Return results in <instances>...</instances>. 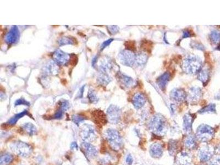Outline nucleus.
<instances>
[{
    "label": "nucleus",
    "instance_id": "nucleus-8",
    "mask_svg": "<svg viewBox=\"0 0 220 165\" xmlns=\"http://www.w3.org/2000/svg\"><path fill=\"white\" fill-rule=\"evenodd\" d=\"M107 115L110 122L116 124L119 122L121 119V110L117 106L111 105L107 110Z\"/></svg>",
    "mask_w": 220,
    "mask_h": 165
},
{
    "label": "nucleus",
    "instance_id": "nucleus-32",
    "mask_svg": "<svg viewBox=\"0 0 220 165\" xmlns=\"http://www.w3.org/2000/svg\"><path fill=\"white\" fill-rule=\"evenodd\" d=\"M210 38L213 44H218L220 42V32L216 30L213 31L210 34Z\"/></svg>",
    "mask_w": 220,
    "mask_h": 165
},
{
    "label": "nucleus",
    "instance_id": "nucleus-18",
    "mask_svg": "<svg viewBox=\"0 0 220 165\" xmlns=\"http://www.w3.org/2000/svg\"><path fill=\"white\" fill-rule=\"evenodd\" d=\"M170 77H171L170 74L168 72H166L162 74L157 78V84L161 90H163L165 89L168 82L170 81Z\"/></svg>",
    "mask_w": 220,
    "mask_h": 165
},
{
    "label": "nucleus",
    "instance_id": "nucleus-14",
    "mask_svg": "<svg viewBox=\"0 0 220 165\" xmlns=\"http://www.w3.org/2000/svg\"><path fill=\"white\" fill-rule=\"evenodd\" d=\"M170 97L172 100L176 102H181L186 99V94L183 89H174L170 92Z\"/></svg>",
    "mask_w": 220,
    "mask_h": 165
},
{
    "label": "nucleus",
    "instance_id": "nucleus-9",
    "mask_svg": "<svg viewBox=\"0 0 220 165\" xmlns=\"http://www.w3.org/2000/svg\"><path fill=\"white\" fill-rule=\"evenodd\" d=\"M20 38V32L16 25L12 27L5 36V41L8 45H13L18 42Z\"/></svg>",
    "mask_w": 220,
    "mask_h": 165
},
{
    "label": "nucleus",
    "instance_id": "nucleus-30",
    "mask_svg": "<svg viewBox=\"0 0 220 165\" xmlns=\"http://www.w3.org/2000/svg\"><path fill=\"white\" fill-rule=\"evenodd\" d=\"M185 146L186 148L193 149L196 146V140L193 135H189L185 140Z\"/></svg>",
    "mask_w": 220,
    "mask_h": 165
},
{
    "label": "nucleus",
    "instance_id": "nucleus-35",
    "mask_svg": "<svg viewBox=\"0 0 220 165\" xmlns=\"http://www.w3.org/2000/svg\"><path fill=\"white\" fill-rule=\"evenodd\" d=\"M107 27L110 34L112 35L117 34L119 30V28L118 25H107Z\"/></svg>",
    "mask_w": 220,
    "mask_h": 165
},
{
    "label": "nucleus",
    "instance_id": "nucleus-39",
    "mask_svg": "<svg viewBox=\"0 0 220 165\" xmlns=\"http://www.w3.org/2000/svg\"><path fill=\"white\" fill-rule=\"evenodd\" d=\"M65 112L63 111H62L61 109H59L58 111H57L55 115L53 116V118L55 119H61V118H62L63 116V113H64Z\"/></svg>",
    "mask_w": 220,
    "mask_h": 165
},
{
    "label": "nucleus",
    "instance_id": "nucleus-15",
    "mask_svg": "<svg viewBox=\"0 0 220 165\" xmlns=\"http://www.w3.org/2000/svg\"><path fill=\"white\" fill-rule=\"evenodd\" d=\"M194 116L193 115L187 113L183 117V129L185 133L189 134L192 129V124L193 122Z\"/></svg>",
    "mask_w": 220,
    "mask_h": 165
},
{
    "label": "nucleus",
    "instance_id": "nucleus-44",
    "mask_svg": "<svg viewBox=\"0 0 220 165\" xmlns=\"http://www.w3.org/2000/svg\"><path fill=\"white\" fill-rule=\"evenodd\" d=\"M190 36H192V34H191L189 31L186 30V31H183V39L187 38H189Z\"/></svg>",
    "mask_w": 220,
    "mask_h": 165
},
{
    "label": "nucleus",
    "instance_id": "nucleus-1",
    "mask_svg": "<svg viewBox=\"0 0 220 165\" xmlns=\"http://www.w3.org/2000/svg\"><path fill=\"white\" fill-rule=\"evenodd\" d=\"M203 62L201 58L195 55H189L184 60L183 69L189 74L199 73L202 69Z\"/></svg>",
    "mask_w": 220,
    "mask_h": 165
},
{
    "label": "nucleus",
    "instance_id": "nucleus-46",
    "mask_svg": "<svg viewBox=\"0 0 220 165\" xmlns=\"http://www.w3.org/2000/svg\"><path fill=\"white\" fill-rule=\"evenodd\" d=\"M71 148L72 149H78V145H77L76 142H72L71 144Z\"/></svg>",
    "mask_w": 220,
    "mask_h": 165
},
{
    "label": "nucleus",
    "instance_id": "nucleus-45",
    "mask_svg": "<svg viewBox=\"0 0 220 165\" xmlns=\"http://www.w3.org/2000/svg\"><path fill=\"white\" fill-rule=\"evenodd\" d=\"M126 162L128 165H131L133 163V158L130 154L128 155L127 157L126 158Z\"/></svg>",
    "mask_w": 220,
    "mask_h": 165
},
{
    "label": "nucleus",
    "instance_id": "nucleus-19",
    "mask_svg": "<svg viewBox=\"0 0 220 165\" xmlns=\"http://www.w3.org/2000/svg\"><path fill=\"white\" fill-rule=\"evenodd\" d=\"M118 78L119 79V81H120V82L124 86H125V87L129 88L134 84V81L133 80V78L123 73H118Z\"/></svg>",
    "mask_w": 220,
    "mask_h": 165
},
{
    "label": "nucleus",
    "instance_id": "nucleus-20",
    "mask_svg": "<svg viewBox=\"0 0 220 165\" xmlns=\"http://www.w3.org/2000/svg\"><path fill=\"white\" fill-rule=\"evenodd\" d=\"M202 95L201 89L197 87H193L190 89L189 100L190 101L195 102L201 97Z\"/></svg>",
    "mask_w": 220,
    "mask_h": 165
},
{
    "label": "nucleus",
    "instance_id": "nucleus-48",
    "mask_svg": "<svg viewBox=\"0 0 220 165\" xmlns=\"http://www.w3.org/2000/svg\"><path fill=\"white\" fill-rule=\"evenodd\" d=\"M216 151L217 153H218L220 155V144L217 147H216Z\"/></svg>",
    "mask_w": 220,
    "mask_h": 165
},
{
    "label": "nucleus",
    "instance_id": "nucleus-17",
    "mask_svg": "<svg viewBox=\"0 0 220 165\" xmlns=\"http://www.w3.org/2000/svg\"><path fill=\"white\" fill-rule=\"evenodd\" d=\"M132 102L134 108L137 109H140L143 108L146 103V99L142 94L137 93L133 96Z\"/></svg>",
    "mask_w": 220,
    "mask_h": 165
},
{
    "label": "nucleus",
    "instance_id": "nucleus-2",
    "mask_svg": "<svg viewBox=\"0 0 220 165\" xmlns=\"http://www.w3.org/2000/svg\"><path fill=\"white\" fill-rule=\"evenodd\" d=\"M149 127L154 134L158 135H163L166 132V121L163 116L160 115H156L152 117L149 123Z\"/></svg>",
    "mask_w": 220,
    "mask_h": 165
},
{
    "label": "nucleus",
    "instance_id": "nucleus-25",
    "mask_svg": "<svg viewBox=\"0 0 220 165\" xmlns=\"http://www.w3.org/2000/svg\"><path fill=\"white\" fill-rule=\"evenodd\" d=\"M192 160L190 155L186 152H183L179 155L178 161L182 165H187L190 163Z\"/></svg>",
    "mask_w": 220,
    "mask_h": 165
},
{
    "label": "nucleus",
    "instance_id": "nucleus-49",
    "mask_svg": "<svg viewBox=\"0 0 220 165\" xmlns=\"http://www.w3.org/2000/svg\"><path fill=\"white\" fill-rule=\"evenodd\" d=\"M216 98L217 100H220V92H219L216 95Z\"/></svg>",
    "mask_w": 220,
    "mask_h": 165
},
{
    "label": "nucleus",
    "instance_id": "nucleus-38",
    "mask_svg": "<svg viewBox=\"0 0 220 165\" xmlns=\"http://www.w3.org/2000/svg\"><path fill=\"white\" fill-rule=\"evenodd\" d=\"M176 143L175 141L172 140L170 142V145H169V148H168V149H169V151H170V153H175V150L176 149Z\"/></svg>",
    "mask_w": 220,
    "mask_h": 165
},
{
    "label": "nucleus",
    "instance_id": "nucleus-33",
    "mask_svg": "<svg viewBox=\"0 0 220 165\" xmlns=\"http://www.w3.org/2000/svg\"><path fill=\"white\" fill-rule=\"evenodd\" d=\"M87 97L91 104H96L99 101V98L93 90H89L87 93Z\"/></svg>",
    "mask_w": 220,
    "mask_h": 165
},
{
    "label": "nucleus",
    "instance_id": "nucleus-29",
    "mask_svg": "<svg viewBox=\"0 0 220 165\" xmlns=\"http://www.w3.org/2000/svg\"><path fill=\"white\" fill-rule=\"evenodd\" d=\"M216 112V105L214 104H209V105L202 108L201 110L199 111L200 114H205V113H213Z\"/></svg>",
    "mask_w": 220,
    "mask_h": 165
},
{
    "label": "nucleus",
    "instance_id": "nucleus-10",
    "mask_svg": "<svg viewBox=\"0 0 220 165\" xmlns=\"http://www.w3.org/2000/svg\"><path fill=\"white\" fill-rule=\"evenodd\" d=\"M52 57L55 62L60 65H66L70 60L69 54L59 49L56 50L53 52Z\"/></svg>",
    "mask_w": 220,
    "mask_h": 165
},
{
    "label": "nucleus",
    "instance_id": "nucleus-31",
    "mask_svg": "<svg viewBox=\"0 0 220 165\" xmlns=\"http://www.w3.org/2000/svg\"><path fill=\"white\" fill-rule=\"evenodd\" d=\"M13 156L9 154H4L2 155L0 158L1 165H7L11 163L13 161Z\"/></svg>",
    "mask_w": 220,
    "mask_h": 165
},
{
    "label": "nucleus",
    "instance_id": "nucleus-12",
    "mask_svg": "<svg viewBox=\"0 0 220 165\" xmlns=\"http://www.w3.org/2000/svg\"><path fill=\"white\" fill-rule=\"evenodd\" d=\"M82 148L85 155L89 158H95L98 154L96 149L90 143L84 142L82 144Z\"/></svg>",
    "mask_w": 220,
    "mask_h": 165
},
{
    "label": "nucleus",
    "instance_id": "nucleus-28",
    "mask_svg": "<svg viewBox=\"0 0 220 165\" xmlns=\"http://www.w3.org/2000/svg\"><path fill=\"white\" fill-rule=\"evenodd\" d=\"M76 43V40L72 37L64 36L59 39L58 44L60 46H64L66 45H74Z\"/></svg>",
    "mask_w": 220,
    "mask_h": 165
},
{
    "label": "nucleus",
    "instance_id": "nucleus-26",
    "mask_svg": "<svg viewBox=\"0 0 220 165\" xmlns=\"http://www.w3.org/2000/svg\"><path fill=\"white\" fill-rule=\"evenodd\" d=\"M25 115H28V112L27 110H24L23 112L19 113L18 114H17L15 116H14L13 117H12L11 119L8 120L7 124L11 125V126L15 125L20 118H22Z\"/></svg>",
    "mask_w": 220,
    "mask_h": 165
},
{
    "label": "nucleus",
    "instance_id": "nucleus-11",
    "mask_svg": "<svg viewBox=\"0 0 220 165\" xmlns=\"http://www.w3.org/2000/svg\"><path fill=\"white\" fill-rule=\"evenodd\" d=\"M213 155V150L209 146H203L198 152V156L200 160L202 162L208 161L211 159Z\"/></svg>",
    "mask_w": 220,
    "mask_h": 165
},
{
    "label": "nucleus",
    "instance_id": "nucleus-16",
    "mask_svg": "<svg viewBox=\"0 0 220 165\" xmlns=\"http://www.w3.org/2000/svg\"><path fill=\"white\" fill-rule=\"evenodd\" d=\"M150 153L153 158H160L163 154V148L162 145L159 142L152 144L150 148Z\"/></svg>",
    "mask_w": 220,
    "mask_h": 165
},
{
    "label": "nucleus",
    "instance_id": "nucleus-5",
    "mask_svg": "<svg viewBox=\"0 0 220 165\" xmlns=\"http://www.w3.org/2000/svg\"><path fill=\"white\" fill-rule=\"evenodd\" d=\"M10 147L15 154L22 157L28 156L31 153V146L27 143L21 141H15L12 142Z\"/></svg>",
    "mask_w": 220,
    "mask_h": 165
},
{
    "label": "nucleus",
    "instance_id": "nucleus-42",
    "mask_svg": "<svg viewBox=\"0 0 220 165\" xmlns=\"http://www.w3.org/2000/svg\"><path fill=\"white\" fill-rule=\"evenodd\" d=\"M210 165H220V158H213L210 162Z\"/></svg>",
    "mask_w": 220,
    "mask_h": 165
},
{
    "label": "nucleus",
    "instance_id": "nucleus-37",
    "mask_svg": "<svg viewBox=\"0 0 220 165\" xmlns=\"http://www.w3.org/2000/svg\"><path fill=\"white\" fill-rule=\"evenodd\" d=\"M26 105V106H30V103L29 102L27 101L25 99L23 98L19 99L17 100H16L15 102V106H18V105Z\"/></svg>",
    "mask_w": 220,
    "mask_h": 165
},
{
    "label": "nucleus",
    "instance_id": "nucleus-21",
    "mask_svg": "<svg viewBox=\"0 0 220 165\" xmlns=\"http://www.w3.org/2000/svg\"><path fill=\"white\" fill-rule=\"evenodd\" d=\"M44 69L45 73L47 75H56L58 73V67L53 62L50 61L45 65Z\"/></svg>",
    "mask_w": 220,
    "mask_h": 165
},
{
    "label": "nucleus",
    "instance_id": "nucleus-34",
    "mask_svg": "<svg viewBox=\"0 0 220 165\" xmlns=\"http://www.w3.org/2000/svg\"><path fill=\"white\" fill-rule=\"evenodd\" d=\"M85 120V117L82 116L75 115L72 116L73 122L77 126H79L80 123H82Z\"/></svg>",
    "mask_w": 220,
    "mask_h": 165
},
{
    "label": "nucleus",
    "instance_id": "nucleus-6",
    "mask_svg": "<svg viewBox=\"0 0 220 165\" xmlns=\"http://www.w3.org/2000/svg\"><path fill=\"white\" fill-rule=\"evenodd\" d=\"M80 138L85 142H93L96 138L95 128L91 125L85 124L81 127L79 132Z\"/></svg>",
    "mask_w": 220,
    "mask_h": 165
},
{
    "label": "nucleus",
    "instance_id": "nucleus-24",
    "mask_svg": "<svg viewBox=\"0 0 220 165\" xmlns=\"http://www.w3.org/2000/svg\"><path fill=\"white\" fill-rule=\"evenodd\" d=\"M23 131H25L28 134L33 135L36 133L37 129L34 125L31 123H26L22 126Z\"/></svg>",
    "mask_w": 220,
    "mask_h": 165
},
{
    "label": "nucleus",
    "instance_id": "nucleus-40",
    "mask_svg": "<svg viewBox=\"0 0 220 165\" xmlns=\"http://www.w3.org/2000/svg\"><path fill=\"white\" fill-rule=\"evenodd\" d=\"M191 45L192 46V47H194L195 49H197V50H203L204 49V46L199 42H193Z\"/></svg>",
    "mask_w": 220,
    "mask_h": 165
},
{
    "label": "nucleus",
    "instance_id": "nucleus-50",
    "mask_svg": "<svg viewBox=\"0 0 220 165\" xmlns=\"http://www.w3.org/2000/svg\"><path fill=\"white\" fill-rule=\"evenodd\" d=\"M216 49L217 50H219V51H220V45H219V46H218V47H217Z\"/></svg>",
    "mask_w": 220,
    "mask_h": 165
},
{
    "label": "nucleus",
    "instance_id": "nucleus-41",
    "mask_svg": "<svg viewBox=\"0 0 220 165\" xmlns=\"http://www.w3.org/2000/svg\"><path fill=\"white\" fill-rule=\"evenodd\" d=\"M113 41H114L113 39H109V40H107L106 41L103 42L101 46V51L103 50L105 47H106L107 46H109Z\"/></svg>",
    "mask_w": 220,
    "mask_h": 165
},
{
    "label": "nucleus",
    "instance_id": "nucleus-4",
    "mask_svg": "<svg viewBox=\"0 0 220 165\" xmlns=\"http://www.w3.org/2000/svg\"><path fill=\"white\" fill-rule=\"evenodd\" d=\"M197 137L202 142H207L213 139L214 135V129L210 126L201 124L197 128Z\"/></svg>",
    "mask_w": 220,
    "mask_h": 165
},
{
    "label": "nucleus",
    "instance_id": "nucleus-43",
    "mask_svg": "<svg viewBox=\"0 0 220 165\" xmlns=\"http://www.w3.org/2000/svg\"><path fill=\"white\" fill-rule=\"evenodd\" d=\"M111 164L110 159L107 158H104L100 161V165H111Z\"/></svg>",
    "mask_w": 220,
    "mask_h": 165
},
{
    "label": "nucleus",
    "instance_id": "nucleus-47",
    "mask_svg": "<svg viewBox=\"0 0 220 165\" xmlns=\"http://www.w3.org/2000/svg\"><path fill=\"white\" fill-rule=\"evenodd\" d=\"M97 60H98V57H95L94 58V59L93 60V61H92V65H93V67H95V65H96V63Z\"/></svg>",
    "mask_w": 220,
    "mask_h": 165
},
{
    "label": "nucleus",
    "instance_id": "nucleus-7",
    "mask_svg": "<svg viewBox=\"0 0 220 165\" xmlns=\"http://www.w3.org/2000/svg\"><path fill=\"white\" fill-rule=\"evenodd\" d=\"M118 58L122 65L128 67H132L135 62V55L129 50L121 51Z\"/></svg>",
    "mask_w": 220,
    "mask_h": 165
},
{
    "label": "nucleus",
    "instance_id": "nucleus-22",
    "mask_svg": "<svg viewBox=\"0 0 220 165\" xmlns=\"http://www.w3.org/2000/svg\"><path fill=\"white\" fill-rule=\"evenodd\" d=\"M98 81L100 84L106 85L111 81V78L107 74V72L100 71L99 75L98 77Z\"/></svg>",
    "mask_w": 220,
    "mask_h": 165
},
{
    "label": "nucleus",
    "instance_id": "nucleus-36",
    "mask_svg": "<svg viewBox=\"0 0 220 165\" xmlns=\"http://www.w3.org/2000/svg\"><path fill=\"white\" fill-rule=\"evenodd\" d=\"M59 103L60 105V109H61L62 111L65 112L68 109L69 104L68 101L65 100H61L59 102Z\"/></svg>",
    "mask_w": 220,
    "mask_h": 165
},
{
    "label": "nucleus",
    "instance_id": "nucleus-13",
    "mask_svg": "<svg viewBox=\"0 0 220 165\" xmlns=\"http://www.w3.org/2000/svg\"><path fill=\"white\" fill-rule=\"evenodd\" d=\"M93 119L96 124L103 126L107 123L106 116L101 110H95L93 112Z\"/></svg>",
    "mask_w": 220,
    "mask_h": 165
},
{
    "label": "nucleus",
    "instance_id": "nucleus-23",
    "mask_svg": "<svg viewBox=\"0 0 220 165\" xmlns=\"http://www.w3.org/2000/svg\"><path fill=\"white\" fill-rule=\"evenodd\" d=\"M209 77H210V73H209L208 69H201L200 72L198 73L197 76V79L203 83V84L205 85L209 81Z\"/></svg>",
    "mask_w": 220,
    "mask_h": 165
},
{
    "label": "nucleus",
    "instance_id": "nucleus-27",
    "mask_svg": "<svg viewBox=\"0 0 220 165\" xmlns=\"http://www.w3.org/2000/svg\"><path fill=\"white\" fill-rule=\"evenodd\" d=\"M148 56L143 53H139L135 55V62L137 65H145L148 60Z\"/></svg>",
    "mask_w": 220,
    "mask_h": 165
},
{
    "label": "nucleus",
    "instance_id": "nucleus-3",
    "mask_svg": "<svg viewBox=\"0 0 220 165\" xmlns=\"http://www.w3.org/2000/svg\"><path fill=\"white\" fill-rule=\"evenodd\" d=\"M106 137L113 150L118 151L122 146V140L118 132L114 129H108L106 132Z\"/></svg>",
    "mask_w": 220,
    "mask_h": 165
}]
</instances>
